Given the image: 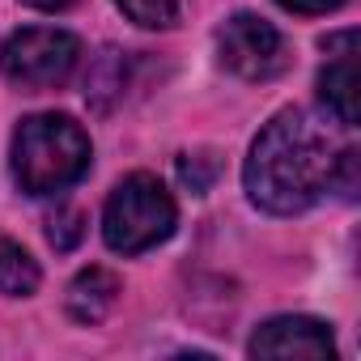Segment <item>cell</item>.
Here are the masks:
<instances>
[{
	"label": "cell",
	"mask_w": 361,
	"mask_h": 361,
	"mask_svg": "<svg viewBox=\"0 0 361 361\" xmlns=\"http://www.w3.org/2000/svg\"><path fill=\"white\" fill-rule=\"evenodd\" d=\"M217 60L243 81H272L289 68V47L272 22L255 13H234L217 30Z\"/></svg>",
	"instance_id": "obj_5"
},
{
	"label": "cell",
	"mask_w": 361,
	"mask_h": 361,
	"mask_svg": "<svg viewBox=\"0 0 361 361\" xmlns=\"http://www.w3.org/2000/svg\"><path fill=\"white\" fill-rule=\"evenodd\" d=\"M331 140L319 123H310L302 111H281L264 123L255 136L247 166H243V183L255 209L293 217L306 213L331 183Z\"/></svg>",
	"instance_id": "obj_1"
},
{
	"label": "cell",
	"mask_w": 361,
	"mask_h": 361,
	"mask_svg": "<svg viewBox=\"0 0 361 361\" xmlns=\"http://www.w3.org/2000/svg\"><path fill=\"white\" fill-rule=\"evenodd\" d=\"M81 234H85V217L77 209H56V217L47 221V243L56 251H73L81 243Z\"/></svg>",
	"instance_id": "obj_12"
},
{
	"label": "cell",
	"mask_w": 361,
	"mask_h": 361,
	"mask_svg": "<svg viewBox=\"0 0 361 361\" xmlns=\"http://www.w3.org/2000/svg\"><path fill=\"white\" fill-rule=\"evenodd\" d=\"M77 60H81V39L56 26H22L0 43V73L30 94L64 85Z\"/></svg>",
	"instance_id": "obj_4"
},
{
	"label": "cell",
	"mask_w": 361,
	"mask_h": 361,
	"mask_svg": "<svg viewBox=\"0 0 361 361\" xmlns=\"http://www.w3.org/2000/svg\"><path fill=\"white\" fill-rule=\"evenodd\" d=\"M327 64L319 68V102L336 115V123L353 128L361 119V90H357V30L323 39Z\"/></svg>",
	"instance_id": "obj_7"
},
{
	"label": "cell",
	"mask_w": 361,
	"mask_h": 361,
	"mask_svg": "<svg viewBox=\"0 0 361 361\" xmlns=\"http://www.w3.org/2000/svg\"><path fill=\"white\" fill-rule=\"evenodd\" d=\"M247 353L251 357H310V361H323V357H336V340H331V327L323 319L276 314V319L255 327Z\"/></svg>",
	"instance_id": "obj_6"
},
{
	"label": "cell",
	"mask_w": 361,
	"mask_h": 361,
	"mask_svg": "<svg viewBox=\"0 0 361 361\" xmlns=\"http://www.w3.org/2000/svg\"><path fill=\"white\" fill-rule=\"evenodd\" d=\"M178 178H183V188L204 196L213 188V178H217V157L213 153H183L178 157Z\"/></svg>",
	"instance_id": "obj_11"
},
{
	"label": "cell",
	"mask_w": 361,
	"mask_h": 361,
	"mask_svg": "<svg viewBox=\"0 0 361 361\" xmlns=\"http://www.w3.org/2000/svg\"><path fill=\"white\" fill-rule=\"evenodd\" d=\"M115 302H119V276L115 272H106V268H81L77 276H73V285H68V298H64V306H68V314L77 319V323H102L111 310H115Z\"/></svg>",
	"instance_id": "obj_8"
},
{
	"label": "cell",
	"mask_w": 361,
	"mask_h": 361,
	"mask_svg": "<svg viewBox=\"0 0 361 361\" xmlns=\"http://www.w3.org/2000/svg\"><path fill=\"white\" fill-rule=\"evenodd\" d=\"M43 272L35 264V255L22 247V243H0V293L5 298H30L39 289Z\"/></svg>",
	"instance_id": "obj_9"
},
{
	"label": "cell",
	"mask_w": 361,
	"mask_h": 361,
	"mask_svg": "<svg viewBox=\"0 0 361 361\" xmlns=\"http://www.w3.org/2000/svg\"><path fill=\"white\" fill-rule=\"evenodd\" d=\"M115 9L145 30H166L178 22V0H115Z\"/></svg>",
	"instance_id": "obj_10"
},
{
	"label": "cell",
	"mask_w": 361,
	"mask_h": 361,
	"mask_svg": "<svg viewBox=\"0 0 361 361\" xmlns=\"http://www.w3.org/2000/svg\"><path fill=\"white\" fill-rule=\"evenodd\" d=\"M22 5H30V9H39V13H64L73 0H22Z\"/></svg>",
	"instance_id": "obj_14"
},
{
	"label": "cell",
	"mask_w": 361,
	"mask_h": 361,
	"mask_svg": "<svg viewBox=\"0 0 361 361\" xmlns=\"http://www.w3.org/2000/svg\"><path fill=\"white\" fill-rule=\"evenodd\" d=\"M94 145L85 128L73 115H30L13 132L9 166H13V183L26 196H60L68 192L77 178L90 170Z\"/></svg>",
	"instance_id": "obj_2"
},
{
	"label": "cell",
	"mask_w": 361,
	"mask_h": 361,
	"mask_svg": "<svg viewBox=\"0 0 361 361\" xmlns=\"http://www.w3.org/2000/svg\"><path fill=\"white\" fill-rule=\"evenodd\" d=\"M281 9H289V13H302V18H314V13H331V9H340L344 0H276Z\"/></svg>",
	"instance_id": "obj_13"
},
{
	"label": "cell",
	"mask_w": 361,
	"mask_h": 361,
	"mask_svg": "<svg viewBox=\"0 0 361 361\" xmlns=\"http://www.w3.org/2000/svg\"><path fill=\"white\" fill-rule=\"evenodd\" d=\"M178 226L174 196L153 174H128L102 209V238L115 255H140L166 243Z\"/></svg>",
	"instance_id": "obj_3"
}]
</instances>
